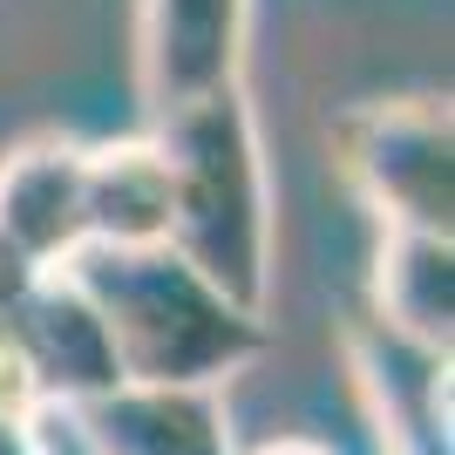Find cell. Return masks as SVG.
I'll list each match as a JSON object with an SVG mask.
<instances>
[{
    "label": "cell",
    "mask_w": 455,
    "mask_h": 455,
    "mask_svg": "<svg viewBox=\"0 0 455 455\" xmlns=\"http://www.w3.org/2000/svg\"><path fill=\"white\" fill-rule=\"evenodd\" d=\"M251 455H333V449L313 442V435H272V442H259Z\"/></svg>",
    "instance_id": "5bb4252c"
},
{
    "label": "cell",
    "mask_w": 455,
    "mask_h": 455,
    "mask_svg": "<svg viewBox=\"0 0 455 455\" xmlns=\"http://www.w3.org/2000/svg\"><path fill=\"white\" fill-rule=\"evenodd\" d=\"M347 367L387 455H449V361L387 340L380 326H347Z\"/></svg>",
    "instance_id": "52a82bcc"
},
{
    "label": "cell",
    "mask_w": 455,
    "mask_h": 455,
    "mask_svg": "<svg viewBox=\"0 0 455 455\" xmlns=\"http://www.w3.org/2000/svg\"><path fill=\"white\" fill-rule=\"evenodd\" d=\"M68 415L95 455H231V428L204 387H116Z\"/></svg>",
    "instance_id": "9c48e42d"
},
{
    "label": "cell",
    "mask_w": 455,
    "mask_h": 455,
    "mask_svg": "<svg viewBox=\"0 0 455 455\" xmlns=\"http://www.w3.org/2000/svg\"><path fill=\"white\" fill-rule=\"evenodd\" d=\"M171 164V251L197 266L238 313L266 320L272 299V171L245 82L156 123Z\"/></svg>",
    "instance_id": "7a4b0ae2"
},
{
    "label": "cell",
    "mask_w": 455,
    "mask_h": 455,
    "mask_svg": "<svg viewBox=\"0 0 455 455\" xmlns=\"http://www.w3.org/2000/svg\"><path fill=\"white\" fill-rule=\"evenodd\" d=\"M61 272L95 306L123 387H204V395H218V380H231L272 347L266 320L238 313L171 245H143V251L82 245Z\"/></svg>",
    "instance_id": "6da1fadb"
},
{
    "label": "cell",
    "mask_w": 455,
    "mask_h": 455,
    "mask_svg": "<svg viewBox=\"0 0 455 455\" xmlns=\"http://www.w3.org/2000/svg\"><path fill=\"white\" fill-rule=\"evenodd\" d=\"M41 279H48V272H35L14 245H7V238H0V340H7V320L20 313V299H28Z\"/></svg>",
    "instance_id": "8fae6325"
},
{
    "label": "cell",
    "mask_w": 455,
    "mask_h": 455,
    "mask_svg": "<svg viewBox=\"0 0 455 455\" xmlns=\"http://www.w3.org/2000/svg\"><path fill=\"white\" fill-rule=\"evenodd\" d=\"M82 204H89V245H171V164L156 136L82 143Z\"/></svg>",
    "instance_id": "30bf717a"
},
{
    "label": "cell",
    "mask_w": 455,
    "mask_h": 455,
    "mask_svg": "<svg viewBox=\"0 0 455 455\" xmlns=\"http://www.w3.org/2000/svg\"><path fill=\"white\" fill-rule=\"evenodd\" d=\"M0 238L35 272H61L89 245L76 136H28L0 156Z\"/></svg>",
    "instance_id": "8992f818"
},
{
    "label": "cell",
    "mask_w": 455,
    "mask_h": 455,
    "mask_svg": "<svg viewBox=\"0 0 455 455\" xmlns=\"http://www.w3.org/2000/svg\"><path fill=\"white\" fill-rule=\"evenodd\" d=\"M0 455H48L35 415H0Z\"/></svg>",
    "instance_id": "4fadbf2b"
},
{
    "label": "cell",
    "mask_w": 455,
    "mask_h": 455,
    "mask_svg": "<svg viewBox=\"0 0 455 455\" xmlns=\"http://www.w3.org/2000/svg\"><path fill=\"white\" fill-rule=\"evenodd\" d=\"M7 347H14L20 374H28L35 408H82V401H102L123 387L109 333H102L95 306L76 292L68 272H48L20 299V313L7 320Z\"/></svg>",
    "instance_id": "5b68a950"
},
{
    "label": "cell",
    "mask_w": 455,
    "mask_h": 455,
    "mask_svg": "<svg viewBox=\"0 0 455 455\" xmlns=\"http://www.w3.org/2000/svg\"><path fill=\"white\" fill-rule=\"evenodd\" d=\"M0 415H35V395H28V374H20L14 347L0 340Z\"/></svg>",
    "instance_id": "7c38bea8"
},
{
    "label": "cell",
    "mask_w": 455,
    "mask_h": 455,
    "mask_svg": "<svg viewBox=\"0 0 455 455\" xmlns=\"http://www.w3.org/2000/svg\"><path fill=\"white\" fill-rule=\"evenodd\" d=\"M245 28L251 0H136V95L150 130L238 82Z\"/></svg>",
    "instance_id": "277c9868"
},
{
    "label": "cell",
    "mask_w": 455,
    "mask_h": 455,
    "mask_svg": "<svg viewBox=\"0 0 455 455\" xmlns=\"http://www.w3.org/2000/svg\"><path fill=\"white\" fill-rule=\"evenodd\" d=\"M367 326L387 340L442 354L455 340V238L435 231H380L367 266Z\"/></svg>",
    "instance_id": "ba28073f"
},
{
    "label": "cell",
    "mask_w": 455,
    "mask_h": 455,
    "mask_svg": "<svg viewBox=\"0 0 455 455\" xmlns=\"http://www.w3.org/2000/svg\"><path fill=\"white\" fill-rule=\"evenodd\" d=\"M333 171L380 231L455 238V116L449 95H374L333 116Z\"/></svg>",
    "instance_id": "3957f363"
}]
</instances>
